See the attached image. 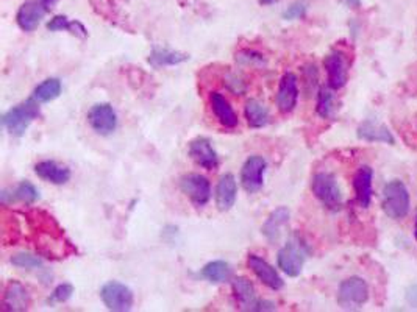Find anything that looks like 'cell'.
<instances>
[{"mask_svg": "<svg viewBox=\"0 0 417 312\" xmlns=\"http://www.w3.org/2000/svg\"><path fill=\"white\" fill-rule=\"evenodd\" d=\"M311 190L314 197L330 211H339L343 208V192L333 173L321 172L312 177Z\"/></svg>", "mask_w": 417, "mask_h": 312, "instance_id": "cell-4", "label": "cell"}, {"mask_svg": "<svg viewBox=\"0 0 417 312\" xmlns=\"http://www.w3.org/2000/svg\"><path fill=\"white\" fill-rule=\"evenodd\" d=\"M200 275L202 278L213 282V285H222V282H227L231 280L233 269H231V265L228 263L217 259V261L208 263L205 267L200 270Z\"/></svg>", "mask_w": 417, "mask_h": 312, "instance_id": "cell-24", "label": "cell"}, {"mask_svg": "<svg viewBox=\"0 0 417 312\" xmlns=\"http://www.w3.org/2000/svg\"><path fill=\"white\" fill-rule=\"evenodd\" d=\"M231 287H233L237 303L244 311H275L274 303L257 297V291H255L252 281H248L244 276H237L231 281Z\"/></svg>", "mask_w": 417, "mask_h": 312, "instance_id": "cell-7", "label": "cell"}, {"mask_svg": "<svg viewBox=\"0 0 417 312\" xmlns=\"http://www.w3.org/2000/svg\"><path fill=\"white\" fill-rule=\"evenodd\" d=\"M306 10H308V5L305 2H295L291 5V7H288L285 11H283V19L286 21L302 19V17L306 14Z\"/></svg>", "mask_w": 417, "mask_h": 312, "instance_id": "cell-32", "label": "cell"}, {"mask_svg": "<svg viewBox=\"0 0 417 312\" xmlns=\"http://www.w3.org/2000/svg\"><path fill=\"white\" fill-rule=\"evenodd\" d=\"M224 85L227 86V89L233 92V94H239L241 96V94H244V92H246L244 82H242L241 78H237L236 75H233V74L225 75Z\"/></svg>", "mask_w": 417, "mask_h": 312, "instance_id": "cell-33", "label": "cell"}, {"mask_svg": "<svg viewBox=\"0 0 417 312\" xmlns=\"http://www.w3.org/2000/svg\"><path fill=\"white\" fill-rule=\"evenodd\" d=\"M414 238L417 241V216H416V227H414Z\"/></svg>", "mask_w": 417, "mask_h": 312, "instance_id": "cell-41", "label": "cell"}, {"mask_svg": "<svg viewBox=\"0 0 417 312\" xmlns=\"http://www.w3.org/2000/svg\"><path fill=\"white\" fill-rule=\"evenodd\" d=\"M407 298H408V302L413 304V306H417V286H413V287H409L408 289V296H407Z\"/></svg>", "mask_w": 417, "mask_h": 312, "instance_id": "cell-37", "label": "cell"}, {"mask_svg": "<svg viewBox=\"0 0 417 312\" xmlns=\"http://www.w3.org/2000/svg\"><path fill=\"white\" fill-rule=\"evenodd\" d=\"M38 103L39 102L34 99V97H32V99L8 109V111L2 115V125L8 130L11 136H24L33 120H36L39 115H41Z\"/></svg>", "mask_w": 417, "mask_h": 312, "instance_id": "cell-1", "label": "cell"}, {"mask_svg": "<svg viewBox=\"0 0 417 312\" xmlns=\"http://www.w3.org/2000/svg\"><path fill=\"white\" fill-rule=\"evenodd\" d=\"M188 60H189V55H186V54H182V52L171 50V49H160V47H155L152 50V54H150L147 58L149 65L153 67L177 66Z\"/></svg>", "mask_w": 417, "mask_h": 312, "instance_id": "cell-23", "label": "cell"}, {"mask_svg": "<svg viewBox=\"0 0 417 312\" xmlns=\"http://www.w3.org/2000/svg\"><path fill=\"white\" fill-rule=\"evenodd\" d=\"M61 89H63V86H61L60 80H58V78H47V80H44L43 83H39L36 88H34L33 97L38 102L47 103V102L58 99V97H60V94H61Z\"/></svg>", "mask_w": 417, "mask_h": 312, "instance_id": "cell-26", "label": "cell"}, {"mask_svg": "<svg viewBox=\"0 0 417 312\" xmlns=\"http://www.w3.org/2000/svg\"><path fill=\"white\" fill-rule=\"evenodd\" d=\"M210 103L219 124L224 125L225 129H235L237 122H239V119H237V114L235 113L233 107L230 105V102L222 94H219V92H211Z\"/></svg>", "mask_w": 417, "mask_h": 312, "instance_id": "cell-20", "label": "cell"}, {"mask_svg": "<svg viewBox=\"0 0 417 312\" xmlns=\"http://www.w3.org/2000/svg\"><path fill=\"white\" fill-rule=\"evenodd\" d=\"M10 263L14 265L17 269H25V270H33V269H41L43 267V259L32 255V253H16V255L11 256Z\"/></svg>", "mask_w": 417, "mask_h": 312, "instance_id": "cell-29", "label": "cell"}, {"mask_svg": "<svg viewBox=\"0 0 417 312\" xmlns=\"http://www.w3.org/2000/svg\"><path fill=\"white\" fill-rule=\"evenodd\" d=\"M343 2L349 5L350 8H358L361 5V0H343Z\"/></svg>", "mask_w": 417, "mask_h": 312, "instance_id": "cell-38", "label": "cell"}, {"mask_svg": "<svg viewBox=\"0 0 417 312\" xmlns=\"http://www.w3.org/2000/svg\"><path fill=\"white\" fill-rule=\"evenodd\" d=\"M310 256V248L299 236H292L286 242V245L280 248L277 256L278 267H280L288 276L295 278L302 274L306 258Z\"/></svg>", "mask_w": 417, "mask_h": 312, "instance_id": "cell-2", "label": "cell"}, {"mask_svg": "<svg viewBox=\"0 0 417 312\" xmlns=\"http://www.w3.org/2000/svg\"><path fill=\"white\" fill-rule=\"evenodd\" d=\"M369 300L366 281L360 276H352L341 282L338 291V303L344 309H358Z\"/></svg>", "mask_w": 417, "mask_h": 312, "instance_id": "cell-6", "label": "cell"}, {"mask_svg": "<svg viewBox=\"0 0 417 312\" xmlns=\"http://www.w3.org/2000/svg\"><path fill=\"white\" fill-rule=\"evenodd\" d=\"M247 264H248V267L252 269L255 276H257V278L261 281L264 286L272 289V291H280L283 285H285L281 280V276L278 275V271L261 256L248 255Z\"/></svg>", "mask_w": 417, "mask_h": 312, "instance_id": "cell-15", "label": "cell"}, {"mask_svg": "<svg viewBox=\"0 0 417 312\" xmlns=\"http://www.w3.org/2000/svg\"><path fill=\"white\" fill-rule=\"evenodd\" d=\"M47 13L49 10L41 0H27L25 3L21 5L19 11H17L16 22L21 30L33 32L36 30L38 25L41 24V21Z\"/></svg>", "mask_w": 417, "mask_h": 312, "instance_id": "cell-13", "label": "cell"}, {"mask_svg": "<svg viewBox=\"0 0 417 312\" xmlns=\"http://www.w3.org/2000/svg\"><path fill=\"white\" fill-rule=\"evenodd\" d=\"M372 180L374 170L369 166H361L353 177V189H355V197L358 205L361 208H369L372 201Z\"/></svg>", "mask_w": 417, "mask_h": 312, "instance_id": "cell-17", "label": "cell"}, {"mask_svg": "<svg viewBox=\"0 0 417 312\" xmlns=\"http://www.w3.org/2000/svg\"><path fill=\"white\" fill-rule=\"evenodd\" d=\"M11 200L32 205L36 200H39V190L34 188L30 181H22L17 184L16 189L11 192Z\"/></svg>", "mask_w": 417, "mask_h": 312, "instance_id": "cell-28", "label": "cell"}, {"mask_svg": "<svg viewBox=\"0 0 417 312\" xmlns=\"http://www.w3.org/2000/svg\"><path fill=\"white\" fill-rule=\"evenodd\" d=\"M72 293H74V286L69 285V282H63V285L55 287V291L52 292V296L49 297L47 302L50 304L66 303L67 300L72 297Z\"/></svg>", "mask_w": 417, "mask_h": 312, "instance_id": "cell-30", "label": "cell"}, {"mask_svg": "<svg viewBox=\"0 0 417 312\" xmlns=\"http://www.w3.org/2000/svg\"><path fill=\"white\" fill-rule=\"evenodd\" d=\"M69 25H71V21H69L66 16L60 14V16L52 17V19L49 21L47 30L49 32H63V30H67Z\"/></svg>", "mask_w": 417, "mask_h": 312, "instance_id": "cell-35", "label": "cell"}, {"mask_svg": "<svg viewBox=\"0 0 417 312\" xmlns=\"http://www.w3.org/2000/svg\"><path fill=\"white\" fill-rule=\"evenodd\" d=\"M266 169H268V161L263 156L253 155L247 158L241 169V184L247 194H255L263 188Z\"/></svg>", "mask_w": 417, "mask_h": 312, "instance_id": "cell-10", "label": "cell"}, {"mask_svg": "<svg viewBox=\"0 0 417 312\" xmlns=\"http://www.w3.org/2000/svg\"><path fill=\"white\" fill-rule=\"evenodd\" d=\"M180 189L197 208L205 206L211 199L210 180L200 173H188V175L182 177Z\"/></svg>", "mask_w": 417, "mask_h": 312, "instance_id": "cell-8", "label": "cell"}, {"mask_svg": "<svg viewBox=\"0 0 417 312\" xmlns=\"http://www.w3.org/2000/svg\"><path fill=\"white\" fill-rule=\"evenodd\" d=\"M333 91L328 86V88H321L319 92H317V107L316 111L323 119H330L334 115L336 111V100H334V94Z\"/></svg>", "mask_w": 417, "mask_h": 312, "instance_id": "cell-27", "label": "cell"}, {"mask_svg": "<svg viewBox=\"0 0 417 312\" xmlns=\"http://www.w3.org/2000/svg\"><path fill=\"white\" fill-rule=\"evenodd\" d=\"M41 2L45 5V7H47V10L50 11L52 8L55 7V3L58 2V0H41Z\"/></svg>", "mask_w": 417, "mask_h": 312, "instance_id": "cell-39", "label": "cell"}, {"mask_svg": "<svg viewBox=\"0 0 417 312\" xmlns=\"http://www.w3.org/2000/svg\"><path fill=\"white\" fill-rule=\"evenodd\" d=\"M411 206L408 189L400 180H392L383 189L381 208L392 221H402L408 216Z\"/></svg>", "mask_w": 417, "mask_h": 312, "instance_id": "cell-3", "label": "cell"}, {"mask_svg": "<svg viewBox=\"0 0 417 312\" xmlns=\"http://www.w3.org/2000/svg\"><path fill=\"white\" fill-rule=\"evenodd\" d=\"M236 61L246 66H255V65H264V56L259 52L255 50H241L236 54Z\"/></svg>", "mask_w": 417, "mask_h": 312, "instance_id": "cell-31", "label": "cell"}, {"mask_svg": "<svg viewBox=\"0 0 417 312\" xmlns=\"http://www.w3.org/2000/svg\"><path fill=\"white\" fill-rule=\"evenodd\" d=\"M275 2H278V0H259V3H261V5H272Z\"/></svg>", "mask_w": 417, "mask_h": 312, "instance_id": "cell-40", "label": "cell"}, {"mask_svg": "<svg viewBox=\"0 0 417 312\" xmlns=\"http://www.w3.org/2000/svg\"><path fill=\"white\" fill-rule=\"evenodd\" d=\"M237 183L233 173H225L221 177L216 188V206L219 211L227 212L236 203Z\"/></svg>", "mask_w": 417, "mask_h": 312, "instance_id": "cell-18", "label": "cell"}, {"mask_svg": "<svg viewBox=\"0 0 417 312\" xmlns=\"http://www.w3.org/2000/svg\"><path fill=\"white\" fill-rule=\"evenodd\" d=\"M356 135L361 141L366 142H383V144H396L392 133L389 131L386 125L374 122V120H364V122L358 126Z\"/></svg>", "mask_w": 417, "mask_h": 312, "instance_id": "cell-21", "label": "cell"}, {"mask_svg": "<svg viewBox=\"0 0 417 312\" xmlns=\"http://www.w3.org/2000/svg\"><path fill=\"white\" fill-rule=\"evenodd\" d=\"M317 80H319V75H317V67L314 65L306 66L303 69V82H305V86H306V89H308V92H311V89L314 91V88L317 86Z\"/></svg>", "mask_w": 417, "mask_h": 312, "instance_id": "cell-34", "label": "cell"}, {"mask_svg": "<svg viewBox=\"0 0 417 312\" xmlns=\"http://www.w3.org/2000/svg\"><path fill=\"white\" fill-rule=\"evenodd\" d=\"M325 66L328 86L334 91L344 88L349 80V61L343 50H332L323 60Z\"/></svg>", "mask_w": 417, "mask_h": 312, "instance_id": "cell-9", "label": "cell"}, {"mask_svg": "<svg viewBox=\"0 0 417 312\" xmlns=\"http://www.w3.org/2000/svg\"><path fill=\"white\" fill-rule=\"evenodd\" d=\"M88 122L97 135L109 136L118 129V114L109 103H96L88 113Z\"/></svg>", "mask_w": 417, "mask_h": 312, "instance_id": "cell-11", "label": "cell"}, {"mask_svg": "<svg viewBox=\"0 0 417 312\" xmlns=\"http://www.w3.org/2000/svg\"><path fill=\"white\" fill-rule=\"evenodd\" d=\"M188 153L191 156V159H193L197 166L204 167L206 170L217 169L219 156L216 153V150L213 148L211 141L208 140V137L200 136L195 137L194 141H191Z\"/></svg>", "mask_w": 417, "mask_h": 312, "instance_id": "cell-14", "label": "cell"}, {"mask_svg": "<svg viewBox=\"0 0 417 312\" xmlns=\"http://www.w3.org/2000/svg\"><path fill=\"white\" fill-rule=\"evenodd\" d=\"M67 32L80 39H85L86 36H88V30H86V27L78 21H72L71 25H69V28H67Z\"/></svg>", "mask_w": 417, "mask_h": 312, "instance_id": "cell-36", "label": "cell"}, {"mask_svg": "<svg viewBox=\"0 0 417 312\" xmlns=\"http://www.w3.org/2000/svg\"><path fill=\"white\" fill-rule=\"evenodd\" d=\"M244 114L247 124L250 125L252 129H263V126L269 124V109L257 99L247 100Z\"/></svg>", "mask_w": 417, "mask_h": 312, "instance_id": "cell-25", "label": "cell"}, {"mask_svg": "<svg viewBox=\"0 0 417 312\" xmlns=\"http://www.w3.org/2000/svg\"><path fill=\"white\" fill-rule=\"evenodd\" d=\"M34 173H36L41 180L56 184V186H61V184H66L71 180V170H69L66 166H61L58 164L56 161L50 159L41 161V163L34 166Z\"/></svg>", "mask_w": 417, "mask_h": 312, "instance_id": "cell-19", "label": "cell"}, {"mask_svg": "<svg viewBox=\"0 0 417 312\" xmlns=\"http://www.w3.org/2000/svg\"><path fill=\"white\" fill-rule=\"evenodd\" d=\"M289 217H291V212H289L286 206H280L272 211L269 214L268 221H266L261 227V233L264 234V238L269 242H277L280 239L281 230L289 222Z\"/></svg>", "mask_w": 417, "mask_h": 312, "instance_id": "cell-22", "label": "cell"}, {"mask_svg": "<svg viewBox=\"0 0 417 312\" xmlns=\"http://www.w3.org/2000/svg\"><path fill=\"white\" fill-rule=\"evenodd\" d=\"M2 304L7 311H27L32 304L30 293L19 281H10L3 291Z\"/></svg>", "mask_w": 417, "mask_h": 312, "instance_id": "cell-16", "label": "cell"}, {"mask_svg": "<svg viewBox=\"0 0 417 312\" xmlns=\"http://www.w3.org/2000/svg\"><path fill=\"white\" fill-rule=\"evenodd\" d=\"M299 100V80L292 72H286L280 80L277 91V107L278 111L289 114L297 107Z\"/></svg>", "mask_w": 417, "mask_h": 312, "instance_id": "cell-12", "label": "cell"}, {"mask_svg": "<svg viewBox=\"0 0 417 312\" xmlns=\"http://www.w3.org/2000/svg\"><path fill=\"white\" fill-rule=\"evenodd\" d=\"M100 298L108 311L113 312H125L133 308V292L129 286L119 281H108L100 289Z\"/></svg>", "mask_w": 417, "mask_h": 312, "instance_id": "cell-5", "label": "cell"}]
</instances>
